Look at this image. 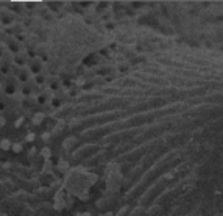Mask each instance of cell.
<instances>
[{
    "instance_id": "obj_1",
    "label": "cell",
    "mask_w": 223,
    "mask_h": 216,
    "mask_svg": "<svg viewBox=\"0 0 223 216\" xmlns=\"http://www.w3.org/2000/svg\"><path fill=\"white\" fill-rule=\"evenodd\" d=\"M28 69H30V72H31V74H34V75H39L41 72H42V69H44V63H42V61H41L38 57H33V58L30 60Z\"/></svg>"
},
{
    "instance_id": "obj_2",
    "label": "cell",
    "mask_w": 223,
    "mask_h": 216,
    "mask_svg": "<svg viewBox=\"0 0 223 216\" xmlns=\"http://www.w3.org/2000/svg\"><path fill=\"white\" fill-rule=\"evenodd\" d=\"M27 60H28V57L24 55L22 52H20V53H16V55H14V63H16L17 66H25V64H27Z\"/></svg>"
},
{
    "instance_id": "obj_3",
    "label": "cell",
    "mask_w": 223,
    "mask_h": 216,
    "mask_svg": "<svg viewBox=\"0 0 223 216\" xmlns=\"http://www.w3.org/2000/svg\"><path fill=\"white\" fill-rule=\"evenodd\" d=\"M17 78H20V82H25V80H28L30 78V69L28 67H22V70L17 74Z\"/></svg>"
},
{
    "instance_id": "obj_4",
    "label": "cell",
    "mask_w": 223,
    "mask_h": 216,
    "mask_svg": "<svg viewBox=\"0 0 223 216\" xmlns=\"http://www.w3.org/2000/svg\"><path fill=\"white\" fill-rule=\"evenodd\" d=\"M34 78H36V83H38V85H44L45 83V77L44 75H34Z\"/></svg>"
},
{
    "instance_id": "obj_5",
    "label": "cell",
    "mask_w": 223,
    "mask_h": 216,
    "mask_svg": "<svg viewBox=\"0 0 223 216\" xmlns=\"http://www.w3.org/2000/svg\"><path fill=\"white\" fill-rule=\"evenodd\" d=\"M34 116H36V118L33 119V122H34V124H39V122H42V119H44V114H42V113H39V114H34Z\"/></svg>"
},
{
    "instance_id": "obj_6",
    "label": "cell",
    "mask_w": 223,
    "mask_h": 216,
    "mask_svg": "<svg viewBox=\"0 0 223 216\" xmlns=\"http://www.w3.org/2000/svg\"><path fill=\"white\" fill-rule=\"evenodd\" d=\"M0 147H2V149H8V147H10V142H8V139H3L2 142H0Z\"/></svg>"
},
{
    "instance_id": "obj_7",
    "label": "cell",
    "mask_w": 223,
    "mask_h": 216,
    "mask_svg": "<svg viewBox=\"0 0 223 216\" xmlns=\"http://www.w3.org/2000/svg\"><path fill=\"white\" fill-rule=\"evenodd\" d=\"M142 3H139V2H133V8H141Z\"/></svg>"
},
{
    "instance_id": "obj_8",
    "label": "cell",
    "mask_w": 223,
    "mask_h": 216,
    "mask_svg": "<svg viewBox=\"0 0 223 216\" xmlns=\"http://www.w3.org/2000/svg\"><path fill=\"white\" fill-rule=\"evenodd\" d=\"M80 5H81L83 8H86V6H91V3H89V2H81Z\"/></svg>"
}]
</instances>
